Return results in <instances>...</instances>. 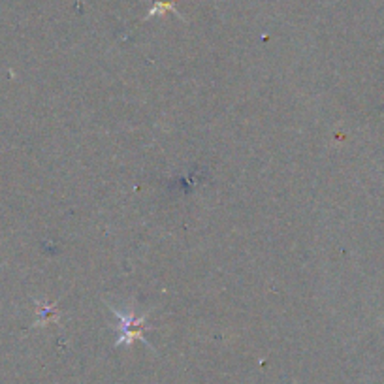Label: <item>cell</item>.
Returning a JSON list of instances; mask_svg holds the SVG:
<instances>
[{
  "label": "cell",
  "mask_w": 384,
  "mask_h": 384,
  "mask_svg": "<svg viewBox=\"0 0 384 384\" xmlns=\"http://www.w3.org/2000/svg\"><path fill=\"white\" fill-rule=\"evenodd\" d=\"M113 315L117 316L119 320V339L117 344H130L136 339H141L143 343H147L145 337H143V320L145 316H140L136 318L132 313H124L121 309H113Z\"/></svg>",
  "instance_id": "cell-1"
}]
</instances>
